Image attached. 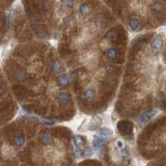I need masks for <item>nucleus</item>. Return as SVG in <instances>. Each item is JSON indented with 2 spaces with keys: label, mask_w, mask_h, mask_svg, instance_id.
Wrapping results in <instances>:
<instances>
[{
  "label": "nucleus",
  "mask_w": 166,
  "mask_h": 166,
  "mask_svg": "<svg viewBox=\"0 0 166 166\" xmlns=\"http://www.w3.org/2000/svg\"><path fill=\"white\" fill-rule=\"evenodd\" d=\"M104 54L106 58L108 59H111V60H116L119 58V56L121 55L120 52L116 48H109L106 51H105Z\"/></svg>",
  "instance_id": "20e7f679"
},
{
  "label": "nucleus",
  "mask_w": 166,
  "mask_h": 166,
  "mask_svg": "<svg viewBox=\"0 0 166 166\" xmlns=\"http://www.w3.org/2000/svg\"><path fill=\"white\" fill-rule=\"evenodd\" d=\"M106 141V137L100 136H95L93 140V146L95 148H99Z\"/></svg>",
  "instance_id": "0eeeda50"
},
{
  "label": "nucleus",
  "mask_w": 166,
  "mask_h": 166,
  "mask_svg": "<svg viewBox=\"0 0 166 166\" xmlns=\"http://www.w3.org/2000/svg\"><path fill=\"white\" fill-rule=\"evenodd\" d=\"M70 81L69 76L67 74H62L58 78V84L60 86H66Z\"/></svg>",
  "instance_id": "6e6552de"
},
{
  "label": "nucleus",
  "mask_w": 166,
  "mask_h": 166,
  "mask_svg": "<svg viewBox=\"0 0 166 166\" xmlns=\"http://www.w3.org/2000/svg\"><path fill=\"white\" fill-rule=\"evenodd\" d=\"M116 147H117V149H118L119 150H121L125 148V145H124L123 141L118 140V141H116Z\"/></svg>",
  "instance_id": "aec40b11"
},
{
  "label": "nucleus",
  "mask_w": 166,
  "mask_h": 166,
  "mask_svg": "<svg viewBox=\"0 0 166 166\" xmlns=\"http://www.w3.org/2000/svg\"><path fill=\"white\" fill-rule=\"evenodd\" d=\"M157 113V111L154 109H150L148 111H145L144 113H142L139 117V121L141 123H146L147 121H149L151 118H153L154 116H155Z\"/></svg>",
  "instance_id": "7ed1b4c3"
},
{
  "label": "nucleus",
  "mask_w": 166,
  "mask_h": 166,
  "mask_svg": "<svg viewBox=\"0 0 166 166\" xmlns=\"http://www.w3.org/2000/svg\"><path fill=\"white\" fill-rule=\"evenodd\" d=\"M40 141H42V143L44 145H48L51 143V139H50V135L48 133H43L40 136Z\"/></svg>",
  "instance_id": "f8f14e48"
},
{
  "label": "nucleus",
  "mask_w": 166,
  "mask_h": 166,
  "mask_svg": "<svg viewBox=\"0 0 166 166\" xmlns=\"http://www.w3.org/2000/svg\"><path fill=\"white\" fill-rule=\"evenodd\" d=\"M98 132L101 136H104V137L111 136L113 135V131H111V129L106 128V127H102V128L99 129Z\"/></svg>",
  "instance_id": "9b49d317"
},
{
  "label": "nucleus",
  "mask_w": 166,
  "mask_h": 166,
  "mask_svg": "<svg viewBox=\"0 0 166 166\" xmlns=\"http://www.w3.org/2000/svg\"><path fill=\"white\" fill-rule=\"evenodd\" d=\"M92 154H93V150L91 147H88V148H86L81 152V155L83 157H90V156L92 155Z\"/></svg>",
  "instance_id": "f3484780"
},
{
  "label": "nucleus",
  "mask_w": 166,
  "mask_h": 166,
  "mask_svg": "<svg viewBox=\"0 0 166 166\" xmlns=\"http://www.w3.org/2000/svg\"><path fill=\"white\" fill-rule=\"evenodd\" d=\"M90 12V7L87 4H83L80 7V13L81 14H87Z\"/></svg>",
  "instance_id": "6ab92c4d"
},
{
  "label": "nucleus",
  "mask_w": 166,
  "mask_h": 166,
  "mask_svg": "<svg viewBox=\"0 0 166 166\" xmlns=\"http://www.w3.org/2000/svg\"><path fill=\"white\" fill-rule=\"evenodd\" d=\"M13 144L16 146H23L24 145V139L22 136H17L13 138Z\"/></svg>",
  "instance_id": "4468645a"
},
{
  "label": "nucleus",
  "mask_w": 166,
  "mask_h": 166,
  "mask_svg": "<svg viewBox=\"0 0 166 166\" xmlns=\"http://www.w3.org/2000/svg\"><path fill=\"white\" fill-rule=\"evenodd\" d=\"M106 38H107L108 40L111 41V42H114V41L117 40V38H118V35L116 34V33L111 32V33H107V35H106Z\"/></svg>",
  "instance_id": "a211bd4d"
},
{
  "label": "nucleus",
  "mask_w": 166,
  "mask_h": 166,
  "mask_svg": "<svg viewBox=\"0 0 166 166\" xmlns=\"http://www.w3.org/2000/svg\"><path fill=\"white\" fill-rule=\"evenodd\" d=\"M3 93V86H0V95H2Z\"/></svg>",
  "instance_id": "412c9836"
},
{
  "label": "nucleus",
  "mask_w": 166,
  "mask_h": 166,
  "mask_svg": "<svg viewBox=\"0 0 166 166\" xmlns=\"http://www.w3.org/2000/svg\"><path fill=\"white\" fill-rule=\"evenodd\" d=\"M60 166H69V164H66V163H63V164H62Z\"/></svg>",
  "instance_id": "4be33fe9"
},
{
  "label": "nucleus",
  "mask_w": 166,
  "mask_h": 166,
  "mask_svg": "<svg viewBox=\"0 0 166 166\" xmlns=\"http://www.w3.org/2000/svg\"><path fill=\"white\" fill-rule=\"evenodd\" d=\"M133 129V124L131 121H120L118 123V130L122 135L131 134Z\"/></svg>",
  "instance_id": "f03ea898"
},
{
  "label": "nucleus",
  "mask_w": 166,
  "mask_h": 166,
  "mask_svg": "<svg viewBox=\"0 0 166 166\" xmlns=\"http://www.w3.org/2000/svg\"><path fill=\"white\" fill-rule=\"evenodd\" d=\"M62 63L60 62H55L51 67V71L54 74H59L62 71Z\"/></svg>",
  "instance_id": "9d476101"
},
{
  "label": "nucleus",
  "mask_w": 166,
  "mask_h": 166,
  "mask_svg": "<svg viewBox=\"0 0 166 166\" xmlns=\"http://www.w3.org/2000/svg\"><path fill=\"white\" fill-rule=\"evenodd\" d=\"M164 4L161 2H155V3H154L153 7H152V8L155 12H161L164 9Z\"/></svg>",
  "instance_id": "dca6fc26"
},
{
  "label": "nucleus",
  "mask_w": 166,
  "mask_h": 166,
  "mask_svg": "<svg viewBox=\"0 0 166 166\" xmlns=\"http://www.w3.org/2000/svg\"><path fill=\"white\" fill-rule=\"evenodd\" d=\"M101 122V120L97 118V117L93 118L91 121V126H90L89 129H90V130H95V129H96L98 127V126H100Z\"/></svg>",
  "instance_id": "2eb2a0df"
},
{
  "label": "nucleus",
  "mask_w": 166,
  "mask_h": 166,
  "mask_svg": "<svg viewBox=\"0 0 166 166\" xmlns=\"http://www.w3.org/2000/svg\"><path fill=\"white\" fill-rule=\"evenodd\" d=\"M129 27L132 31H136L140 28V21L138 18H132L129 21Z\"/></svg>",
  "instance_id": "1a4fd4ad"
},
{
  "label": "nucleus",
  "mask_w": 166,
  "mask_h": 166,
  "mask_svg": "<svg viewBox=\"0 0 166 166\" xmlns=\"http://www.w3.org/2000/svg\"><path fill=\"white\" fill-rule=\"evenodd\" d=\"M58 101L62 105H68L71 101L70 95L67 92H61L58 95Z\"/></svg>",
  "instance_id": "423d86ee"
},
{
  "label": "nucleus",
  "mask_w": 166,
  "mask_h": 166,
  "mask_svg": "<svg viewBox=\"0 0 166 166\" xmlns=\"http://www.w3.org/2000/svg\"><path fill=\"white\" fill-rule=\"evenodd\" d=\"M96 96V93L95 90L92 88L86 89L85 92H84V98L86 101L88 102H93L95 101Z\"/></svg>",
  "instance_id": "39448f33"
},
{
  "label": "nucleus",
  "mask_w": 166,
  "mask_h": 166,
  "mask_svg": "<svg viewBox=\"0 0 166 166\" xmlns=\"http://www.w3.org/2000/svg\"><path fill=\"white\" fill-rule=\"evenodd\" d=\"M74 144H75V146L76 147H80V146H83L84 144H85V141L83 140V137L81 136H74Z\"/></svg>",
  "instance_id": "ddd939ff"
},
{
  "label": "nucleus",
  "mask_w": 166,
  "mask_h": 166,
  "mask_svg": "<svg viewBox=\"0 0 166 166\" xmlns=\"http://www.w3.org/2000/svg\"><path fill=\"white\" fill-rule=\"evenodd\" d=\"M163 38H162V36L158 34V35H156L154 38L153 42H152V44H151V50H152V53L154 54H155L157 55L158 53H160L161 49L163 48Z\"/></svg>",
  "instance_id": "f257e3e1"
}]
</instances>
